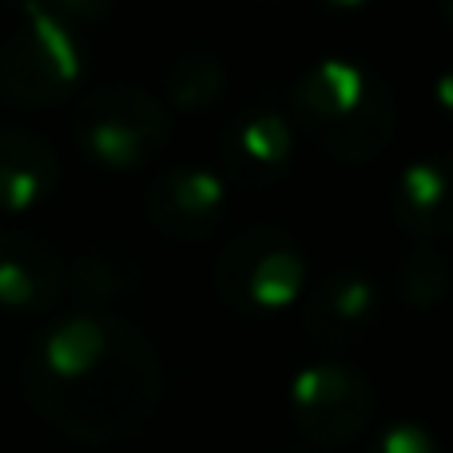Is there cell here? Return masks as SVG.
<instances>
[{"instance_id": "e0dca14e", "label": "cell", "mask_w": 453, "mask_h": 453, "mask_svg": "<svg viewBox=\"0 0 453 453\" xmlns=\"http://www.w3.org/2000/svg\"><path fill=\"white\" fill-rule=\"evenodd\" d=\"M434 108H438V116L446 124H453V64L434 76Z\"/></svg>"}, {"instance_id": "7c38bea8", "label": "cell", "mask_w": 453, "mask_h": 453, "mask_svg": "<svg viewBox=\"0 0 453 453\" xmlns=\"http://www.w3.org/2000/svg\"><path fill=\"white\" fill-rule=\"evenodd\" d=\"M60 183V156L32 127H0V211L24 215L48 203Z\"/></svg>"}, {"instance_id": "5bb4252c", "label": "cell", "mask_w": 453, "mask_h": 453, "mask_svg": "<svg viewBox=\"0 0 453 453\" xmlns=\"http://www.w3.org/2000/svg\"><path fill=\"white\" fill-rule=\"evenodd\" d=\"M394 290H398V298L410 311L418 314L438 311L453 295V263L430 242H414L394 263Z\"/></svg>"}, {"instance_id": "5b68a950", "label": "cell", "mask_w": 453, "mask_h": 453, "mask_svg": "<svg viewBox=\"0 0 453 453\" xmlns=\"http://www.w3.org/2000/svg\"><path fill=\"white\" fill-rule=\"evenodd\" d=\"M306 250L279 223L242 226L215 258V295L239 319H274L303 303Z\"/></svg>"}, {"instance_id": "7a4b0ae2", "label": "cell", "mask_w": 453, "mask_h": 453, "mask_svg": "<svg viewBox=\"0 0 453 453\" xmlns=\"http://www.w3.org/2000/svg\"><path fill=\"white\" fill-rule=\"evenodd\" d=\"M290 124L334 164H374L398 132V100L374 64L322 56L290 88Z\"/></svg>"}, {"instance_id": "9a60e30c", "label": "cell", "mask_w": 453, "mask_h": 453, "mask_svg": "<svg viewBox=\"0 0 453 453\" xmlns=\"http://www.w3.org/2000/svg\"><path fill=\"white\" fill-rule=\"evenodd\" d=\"M64 282L72 287V295H76L80 303H92L88 311H100L104 303L135 290V271L119 255L88 250V255H76L72 271H64Z\"/></svg>"}, {"instance_id": "30bf717a", "label": "cell", "mask_w": 453, "mask_h": 453, "mask_svg": "<svg viewBox=\"0 0 453 453\" xmlns=\"http://www.w3.org/2000/svg\"><path fill=\"white\" fill-rule=\"evenodd\" d=\"M390 211L414 242L453 239V151H430L406 164L394 180Z\"/></svg>"}, {"instance_id": "ac0fdd59", "label": "cell", "mask_w": 453, "mask_h": 453, "mask_svg": "<svg viewBox=\"0 0 453 453\" xmlns=\"http://www.w3.org/2000/svg\"><path fill=\"white\" fill-rule=\"evenodd\" d=\"M295 453H326V449H319V446H295Z\"/></svg>"}, {"instance_id": "277c9868", "label": "cell", "mask_w": 453, "mask_h": 453, "mask_svg": "<svg viewBox=\"0 0 453 453\" xmlns=\"http://www.w3.org/2000/svg\"><path fill=\"white\" fill-rule=\"evenodd\" d=\"M72 140L96 167L140 172L172 148V111L140 84H96L72 111Z\"/></svg>"}, {"instance_id": "8992f818", "label": "cell", "mask_w": 453, "mask_h": 453, "mask_svg": "<svg viewBox=\"0 0 453 453\" xmlns=\"http://www.w3.org/2000/svg\"><path fill=\"white\" fill-rule=\"evenodd\" d=\"M378 410L374 382L358 366L338 358H319L303 366L290 382V418L306 446L342 449L366 434Z\"/></svg>"}, {"instance_id": "9c48e42d", "label": "cell", "mask_w": 453, "mask_h": 453, "mask_svg": "<svg viewBox=\"0 0 453 453\" xmlns=\"http://www.w3.org/2000/svg\"><path fill=\"white\" fill-rule=\"evenodd\" d=\"M143 215L151 231L175 242H199L215 234L226 215V183L207 164L164 167L143 191Z\"/></svg>"}, {"instance_id": "d6986e66", "label": "cell", "mask_w": 453, "mask_h": 453, "mask_svg": "<svg viewBox=\"0 0 453 453\" xmlns=\"http://www.w3.org/2000/svg\"><path fill=\"white\" fill-rule=\"evenodd\" d=\"M446 24H449V28H453V0H449V4H446Z\"/></svg>"}, {"instance_id": "2e32d148", "label": "cell", "mask_w": 453, "mask_h": 453, "mask_svg": "<svg viewBox=\"0 0 453 453\" xmlns=\"http://www.w3.org/2000/svg\"><path fill=\"white\" fill-rule=\"evenodd\" d=\"M366 453H446V446H441V438L426 422L398 418V422H390L374 441H370Z\"/></svg>"}, {"instance_id": "ba28073f", "label": "cell", "mask_w": 453, "mask_h": 453, "mask_svg": "<svg viewBox=\"0 0 453 453\" xmlns=\"http://www.w3.org/2000/svg\"><path fill=\"white\" fill-rule=\"evenodd\" d=\"M298 151V132L290 124V116H282L279 108L266 104H250V108L234 111L223 124L219 140H215V159L226 188H247L263 191L271 183H279L290 172Z\"/></svg>"}, {"instance_id": "4fadbf2b", "label": "cell", "mask_w": 453, "mask_h": 453, "mask_svg": "<svg viewBox=\"0 0 453 453\" xmlns=\"http://www.w3.org/2000/svg\"><path fill=\"white\" fill-rule=\"evenodd\" d=\"M231 88V72H226L223 56L211 48H188L180 52L164 72V96H167V111H211L215 104L226 96Z\"/></svg>"}, {"instance_id": "8fae6325", "label": "cell", "mask_w": 453, "mask_h": 453, "mask_svg": "<svg viewBox=\"0 0 453 453\" xmlns=\"http://www.w3.org/2000/svg\"><path fill=\"white\" fill-rule=\"evenodd\" d=\"M64 295V258L44 234L0 226V306L40 314Z\"/></svg>"}, {"instance_id": "6da1fadb", "label": "cell", "mask_w": 453, "mask_h": 453, "mask_svg": "<svg viewBox=\"0 0 453 453\" xmlns=\"http://www.w3.org/2000/svg\"><path fill=\"white\" fill-rule=\"evenodd\" d=\"M24 394L48 426L104 446L140 438L156 422L167 374L148 330L84 306L36 330L24 354Z\"/></svg>"}, {"instance_id": "52a82bcc", "label": "cell", "mask_w": 453, "mask_h": 453, "mask_svg": "<svg viewBox=\"0 0 453 453\" xmlns=\"http://www.w3.org/2000/svg\"><path fill=\"white\" fill-rule=\"evenodd\" d=\"M386 314V290L362 266H338L306 287L298 303V326L319 350H350L366 342Z\"/></svg>"}, {"instance_id": "3957f363", "label": "cell", "mask_w": 453, "mask_h": 453, "mask_svg": "<svg viewBox=\"0 0 453 453\" xmlns=\"http://www.w3.org/2000/svg\"><path fill=\"white\" fill-rule=\"evenodd\" d=\"M108 4L36 0L20 4V28L0 44V100L12 108H56L72 100L88 68V24Z\"/></svg>"}]
</instances>
